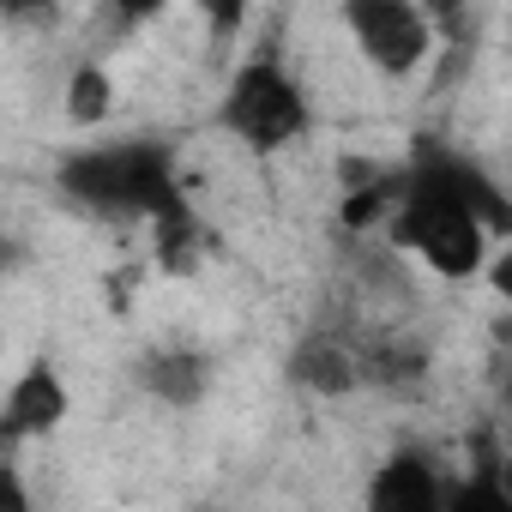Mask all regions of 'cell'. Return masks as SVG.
Listing matches in <instances>:
<instances>
[{
    "instance_id": "cell-1",
    "label": "cell",
    "mask_w": 512,
    "mask_h": 512,
    "mask_svg": "<svg viewBox=\"0 0 512 512\" xmlns=\"http://www.w3.org/2000/svg\"><path fill=\"white\" fill-rule=\"evenodd\" d=\"M506 229H512V205L482 163L458 151H428L422 163H410V175H398L386 235L398 253H416L434 278L452 284L476 278L488 266L494 235Z\"/></svg>"
},
{
    "instance_id": "cell-2",
    "label": "cell",
    "mask_w": 512,
    "mask_h": 512,
    "mask_svg": "<svg viewBox=\"0 0 512 512\" xmlns=\"http://www.w3.org/2000/svg\"><path fill=\"white\" fill-rule=\"evenodd\" d=\"M61 193L97 217H175L187 211L181 205V187H175V163L163 145L151 139H115V145H85L73 157H61L55 169Z\"/></svg>"
},
{
    "instance_id": "cell-3",
    "label": "cell",
    "mask_w": 512,
    "mask_h": 512,
    "mask_svg": "<svg viewBox=\"0 0 512 512\" xmlns=\"http://www.w3.org/2000/svg\"><path fill=\"white\" fill-rule=\"evenodd\" d=\"M308 91L302 79L278 61V55H253L229 73L223 97H217V127L229 139H241L247 151H284L290 139L308 133Z\"/></svg>"
},
{
    "instance_id": "cell-4",
    "label": "cell",
    "mask_w": 512,
    "mask_h": 512,
    "mask_svg": "<svg viewBox=\"0 0 512 512\" xmlns=\"http://www.w3.org/2000/svg\"><path fill=\"white\" fill-rule=\"evenodd\" d=\"M344 31L362 49V61L380 67L386 79H410L434 55V19L410 0H350Z\"/></svg>"
},
{
    "instance_id": "cell-5",
    "label": "cell",
    "mask_w": 512,
    "mask_h": 512,
    "mask_svg": "<svg viewBox=\"0 0 512 512\" xmlns=\"http://www.w3.org/2000/svg\"><path fill=\"white\" fill-rule=\"evenodd\" d=\"M446 488H452V476L428 446H398L368 476V512H440Z\"/></svg>"
},
{
    "instance_id": "cell-6",
    "label": "cell",
    "mask_w": 512,
    "mask_h": 512,
    "mask_svg": "<svg viewBox=\"0 0 512 512\" xmlns=\"http://www.w3.org/2000/svg\"><path fill=\"white\" fill-rule=\"evenodd\" d=\"M211 374H217V362H211L205 350H193V344H151V350H139V362H133L139 392H145L151 404H163V410H193V404H205Z\"/></svg>"
},
{
    "instance_id": "cell-7",
    "label": "cell",
    "mask_w": 512,
    "mask_h": 512,
    "mask_svg": "<svg viewBox=\"0 0 512 512\" xmlns=\"http://www.w3.org/2000/svg\"><path fill=\"white\" fill-rule=\"evenodd\" d=\"M61 422H67V386L49 362H31L7 392V410H0V446L31 440V434H55Z\"/></svg>"
},
{
    "instance_id": "cell-8",
    "label": "cell",
    "mask_w": 512,
    "mask_h": 512,
    "mask_svg": "<svg viewBox=\"0 0 512 512\" xmlns=\"http://www.w3.org/2000/svg\"><path fill=\"white\" fill-rule=\"evenodd\" d=\"M290 380L302 392H320V398H344L362 386L356 374V344L332 338V332H308L296 350H290Z\"/></svg>"
},
{
    "instance_id": "cell-9",
    "label": "cell",
    "mask_w": 512,
    "mask_h": 512,
    "mask_svg": "<svg viewBox=\"0 0 512 512\" xmlns=\"http://www.w3.org/2000/svg\"><path fill=\"white\" fill-rule=\"evenodd\" d=\"M440 512H512V494H506L500 470H494V464H482V470H470L464 482L452 476V488H446V506H440Z\"/></svg>"
},
{
    "instance_id": "cell-10",
    "label": "cell",
    "mask_w": 512,
    "mask_h": 512,
    "mask_svg": "<svg viewBox=\"0 0 512 512\" xmlns=\"http://www.w3.org/2000/svg\"><path fill=\"white\" fill-rule=\"evenodd\" d=\"M67 115H73L79 127H97V121L109 115V73H103L97 61H79V67H73V79H67Z\"/></svg>"
},
{
    "instance_id": "cell-11",
    "label": "cell",
    "mask_w": 512,
    "mask_h": 512,
    "mask_svg": "<svg viewBox=\"0 0 512 512\" xmlns=\"http://www.w3.org/2000/svg\"><path fill=\"white\" fill-rule=\"evenodd\" d=\"M0 512H37L31 482L19 476V464H13V458H0Z\"/></svg>"
}]
</instances>
